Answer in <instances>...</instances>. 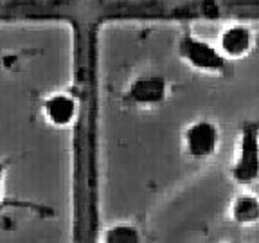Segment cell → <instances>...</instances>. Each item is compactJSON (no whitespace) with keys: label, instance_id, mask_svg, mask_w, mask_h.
Here are the masks:
<instances>
[{"label":"cell","instance_id":"obj_1","mask_svg":"<svg viewBox=\"0 0 259 243\" xmlns=\"http://www.w3.org/2000/svg\"><path fill=\"white\" fill-rule=\"evenodd\" d=\"M178 54L191 69L203 74L227 72V58L207 42L186 32L178 42Z\"/></svg>","mask_w":259,"mask_h":243},{"label":"cell","instance_id":"obj_2","mask_svg":"<svg viewBox=\"0 0 259 243\" xmlns=\"http://www.w3.org/2000/svg\"><path fill=\"white\" fill-rule=\"evenodd\" d=\"M220 132L214 123L200 119L191 123L184 132V150L193 160H209L218 151Z\"/></svg>","mask_w":259,"mask_h":243},{"label":"cell","instance_id":"obj_3","mask_svg":"<svg viewBox=\"0 0 259 243\" xmlns=\"http://www.w3.org/2000/svg\"><path fill=\"white\" fill-rule=\"evenodd\" d=\"M167 97V83L160 76H142L126 90L124 99L132 106H157Z\"/></svg>","mask_w":259,"mask_h":243},{"label":"cell","instance_id":"obj_4","mask_svg":"<svg viewBox=\"0 0 259 243\" xmlns=\"http://www.w3.org/2000/svg\"><path fill=\"white\" fill-rule=\"evenodd\" d=\"M41 113L47 123L56 128H67L74 123L77 115V103L72 94L54 92L41 105Z\"/></svg>","mask_w":259,"mask_h":243},{"label":"cell","instance_id":"obj_5","mask_svg":"<svg viewBox=\"0 0 259 243\" xmlns=\"http://www.w3.org/2000/svg\"><path fill=\"white\" fill-rule=\"evenodd\" d=\"M254 45V36L245 25H231L220 34L218 51L227 60H238L248 54Z\"/></svg>","mask_w":259,"mask_h":243},{"label":"cell","instance_id":"obj_6","mask_svg":"<svg viewBox=\"0 0 259 243\" xmlns=\"http://www.w3.org/2000/svg\"><path fill=\"white\" fill-rule=\"evenodd\" d=\"M259 173V148L254 132L243 135L241 153L234 166V177L239 182H250Z\"/></svg>","mask_w":259,"mask_h":243},{"label":"cell","instance_id":"obj_7","mask_svg":"<svg viewBox=\"0 0 259 243\" xmlns=\"http://www.w3.org/2000/svg\"><path fill=\"white\" fill-rule=\"evenodd\" d=\"M232 218L239 223H254L259 220V198L252 194H241L232 206Z\"/></svg>","mask_w":259,"mask_h":243},{"label":"cell","instance_id":"obj_8","mask_svg":"<svg viewBox=\"0 0 259 243\" xmlns=\"http://www.w3.org/2000/svg\"><path fill=\"white\" fill-rule=\"evenodd\" d=\"M135 232H137V231H135L134 227L117 225L115 229H110L106 239H110V241H134V239H137Z\"/></svg>","mask_w":259,"mask_h":243},{"label":"cell","instance_id":"obj_9","mask_svg":"<svg viewBox=\"0 0 259 243\" xmlns=\"http://www.w3.org/2000/svg\"><path fill=\"white\" fill-rule=\"evenodd\" d=\"M4 175H6V164L0 160V211L4 209L6 200H4Z\"/></svg>","mask_w":259,"mask_h":243}]
</instances>
